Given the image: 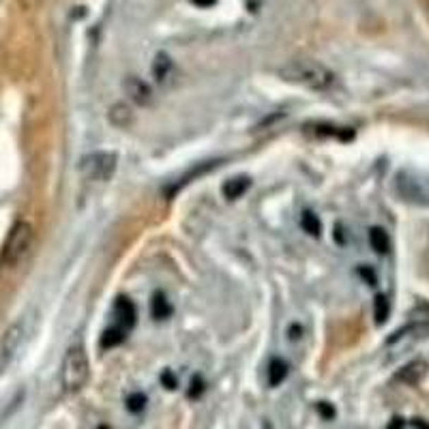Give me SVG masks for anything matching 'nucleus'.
I'll list each match as a JSON object with an SVG mask.
<instances>
[{"instance_id":"nucleus-11","label":"nucleus","mask_w":429,"mask_h":429,"mask_svg":"<svg viewBox=\"0 0 429 429\" xmlns=\"http://www.w3.org/2000/svg\"><path fill=\"white\" fill-rule=\"evenodd\" d=\"M152 73H155V80L159 84H166L170 80V75L174 73V67H172V61L166 56V54H159L152 63Z\"/></svg>"},{"instance_id":"nucleus-4","label":"nucleus","mask_w":429,"mask_h":429,"mask_svg":"<svg viewBox=\"0 0 429 429\" xmlns=\"http://www.w3.org/2000/svg\"><path fill=\"white\" fill-rule=\"evenodd\" d=\"M395 189L404 202L414 204V206H429V179L427 176H423L418 172L401 170L395 176Z\"/></svg>"},{"instance_id":"nucleus-2","label":"nucleus","mask_w":429,"mask_h":429,"mask_svg":"<svg viewBox=\"0 0 429 429\" xmlns=\"http://www.w3.org/2000/svg\"><path fill=\"white\" fill-rule=\"evenodd\" d=\"M32 241H35V230L28 222H18L9 234H7V241L0 249V268H5V271H13L18 268L24 258L30 253V247H32Z\"/></svg>"},{"instance_id":"nucleus-17","label":"nucleus","mask_w":429,"mask_h":429,"mask_svg":"<svg viewBox=\"0 0 429 429\" xmlns=\"http://www.w3.org/2000/svg\"><path fill=\"white\" fill-rule=\"evenodd\" d=\"M301 226H303V230H305L307 234H311V236H320V232H322V224H320V219L315 217L311 210H305V212L301 214Z\"/></svg>"},{"instance_id":"nucleus-7","label":"nucleus","mask_w":429,"mask_h":429,"mask_svg":"<svg viewBox=\"0 0 429 429\" xmlns=\"http://www.w3.org/2000/svg\"><path fill=\"white\" fill-rule=\"evenodd\" d=\"M125 92L135 105H148L150 99H152V92L148 88V84L142 82L140 78H127L125 80Z\"/></svg>"},{"instance_id":"nucleus-22","label":"nucleus","mask_w":429,"mask_h":429,"mask_svg":"<svg viewBox=\"0 0 429 429\" xmlns=\"http://www.w3.org/2000/svg\"><path fill=\"white\" fill-rule=\"evenodd\" d=\"M202 393V380L200 378H193V382H191V391H189V397H198Z\"/></svg>"},{"instance_id":"nucleus-1","label":"nucleus","mask_w":429,"mask_h":429,"mask_svg":"<svg viewBox=\"0 0 429 429\" xmlns=\"http://www.w3.org/2000/svg\"><path fill=\"white\" fill-rule=\"evenodd\" d=\"M279 75L296 86H305L309 90H329L335 84V73L318 61L311 59H301V61H292L286 67H282Z\"/></svg>"},{"instance_id":"nucleus-16","label":"nucleus","mask_w":429,"mask_h":429,"mask_svg":"<svg viewBox=\"0 0 429 429\" xmlns=\"http://www.w3.org/2000/svg\"><path fill=\"white\" fill-rule=\"evenodd\" d=\"M152 315H155V320H166L168 315H170V311H172V307H170V303H168V298H166V294L164 292H155V296H152Z\"/></svg>"},{"instance_id":"nucleus-14","label":"nucleus","mask_w":429,"mask_h":429,"mask_svg":"<svg viewBox=\"0 0 429 429\" xmlns=\"http://www.w3.org/2000/svg\"><path fill=\"white\" fill-rule=\"evenodd\" d=\"M22 335H24V327L20 325V322H16L13 327H9V329H7V333H5V337H3V352L11 354V352L18 348V344H20Z\"/></svg>"},{"instance_id":"nucleus-21","label":"nucleus","mask_w":429,"mask_h":429,"mask_svg":"<svg viewBox=\"0 0 429 429\" xmlns=\"http://www.w3.org/2000/svg\"><path fill=\"white\" fill-rule=\"evenodd\" d=\"M318 412L325 416V418H333L335 416V410H333V406L331 404H327V401H322V404H318Z\"/></svg>"},{"instance_id":"nucleus-9","label":"nucleus","mask_w":429,"mask_h":429,"mask_svg":"<svg viewBox=\"0 0 429 429\" xmlns=\"http://www.w3.org/2000/svg\"><path fill=\"white\" fill-rule=\"evenodd\" d=\"M107 121H110L119 129H127L133 123V110H131L127 103L119 101V103H114L110 107V112H107Z\"/></svg>"},{"instance_id":"nucleus-5","label":"nucleus","mask_w":429,"mask_h":429,"mask_svg":"<svg viewBox=\"0 0 429 429\" xmlns=\"http://www.w3.org/2000/svg\"><path fill=\"white\" fill-rule=\"evenodd\" d=\"M116 166H119V157L114 152L99 150V152L86 155L80 161V174L86 181H92V183H105V181H110L114 176Z\"/></svg>"},{"instance_id":"nucleus-3","label":"nucleus","mask_w":429,"mask_h":429,"mask_svg":"<svg viewBox=\"0 0 429 429\" xmlns=\"http://www.w3.org/2000/svg\"><path fill=\"white\" fill-rule=\"evenodd\" d=\"M90 363L84 348H71L63 361V387L69 393H78L88 385Z\"/></svg>"},{"instance_id":"nucleus-13","label":"nucleus","mask_w":429,"mask_h":429,"mask_svg":"<svg viewBox=\"0 0 429 429\" xmlns=\"http://www.w3.org/2000/svg\"><path fill=\"white\" fill-rule=\"evenodd\" d=\"M249 187H251V179H249V176H236V179H230V181L224 185V195H226L228 200H236V198H241Z\"/></svg>"},{"instance_id":"nucleus-8","label":"nucleus","mask_w":429,"mask_h":429,"mask_svg":"<svg viewBox=\"0 0 429 429\" xmlns=\"http://www.w3.org/2000/svg\"><path fill=\"white\" fill-rule=\"evenodd\" d=\"M114 315H116V327L129 331L135 325V305L129 298L121 296L114 305Z\"/></svg>"},{"instance_id":"nucleus-23","label":"nucleus","mask_w":429,"mask_h":429,"mask_svg":"<svg viewBox=\"0 0 429 429\" xmlns=\"http://www.w3.org/2000/svg\"><path fill=\"white\" fill-rule=\"evenodd\" d=\"M404 425H406V423H404V418H401V416H395V418L389 423V427H387V429H404Z\"/></svg>"},{"instance_id":"nucleus-6","label":"nucleus","mask_w":429,"mask_h":429,"mask_svg":"<svg viewBox=\"0 0 429 429\" xmlns=\"http://www.w3.org/2000/svg\"><path fill=\"white\" fill-rule=\"evenodd\" d=\"M427 363L425 361H412L408 365H404L397 373H395V380L406 385V387H416L423 382V378L427 375Z\"/></svg>"},{"instance_id":"nucleus-12","label":"nucleus","mask_w":429,"mask_h":429,"mask_svg":"<svg viewBox=\"0 0 429 429\" xmlns=\"http://www.w3.org/2000/svg\"><path fill=\"white\" fill-rule=\"evenodd\" d=\"M369 245H371V249L375 253L385 255L391 249V238H389V234L382 228H371L369 230Z\"/></svg>"},{"instance_id":"nucleus-15","label":"nucleus","mask_w":429,"mask_h":429,"mask_svg":"<svg viewBox=\"0 0 429 429\" xmlns=\"http://www.w3.org/2000/svg\"><path fill=\"white\" fill-rule=\"evenodd\" d=\"M127 337V331L121 329V327H114V329H107L103 335H101V348L103 350H110V348H116L125 342Z\"/></svg>"},{"instance_id":"nucleus-10","label":"nucleus","mask_w":429,"mask_h":429,"mask_svg":"<svg viewBox=\"0 0 429 429\" xmlns=\"http://www.w3.org/2000/svg\"><path fill=\"white\" fill-rule=\"evenodd\" d=\"M288 378V363L282 358H273L268 363V387H279Z\"/></svg>"},{"instance_id":"nucleus-18","label":"nucleus","mask_w":429,"mask_h":429,"mask_svg":"<svg viewBox=\"0 0 429 429\" xmlns=\"http://www.w3.org/2000/svg\"><path fill=\"white\" fill-rule=\"evenodd\" d=\"M389 311H391V307H389V301H387V296H375V303H373V318H375V325H385L387 322V318H389Z\"/></svg>"},{"instance_id":"nucleus-19","label":"nucleus","mask_w":429,"mask_h":429,"mask_svg":"<svg viewBox=\"0 0 429 429\" xmlns=\"http://www.w3.org/2000/svg\"><path fill=\"white\" fill-rule=\"evenodd\" d=\"M146 404H148V399H146L144 393H133V395H129V399H127V410H129V412H142V410L146 408Z\"/></svg>"},{"instance_id":"nucleus-20","label":"nucleus","mask_w":429,"mask_h":429,"mask_svg":"<svg viewBox=\"0 0 429 429\" xmlns=\"http://www.w3.org/2000/svg\"><path fill=\"white\" fill-rule=\"evenodd\" d=\"M161 382H164V387H168L170 391H174V389L179 387V382H176V375H174L170 369H166L164 373H161Z\"/></svg>"},{"instance_id":"nucleus-24","label":"nucleus","mask_w":429,"mask_h":429,"mask_svg":"<svg viewBox=\"0 0 429 429\" xmlns=\"http://www.w3.org/2000/svg\"><path fill=\"white\" fill-rule=\"evenodd\" d=\"M195 5H202V7H208V5H212L214 0H193Z\"/></svg>"}]
</instances>
